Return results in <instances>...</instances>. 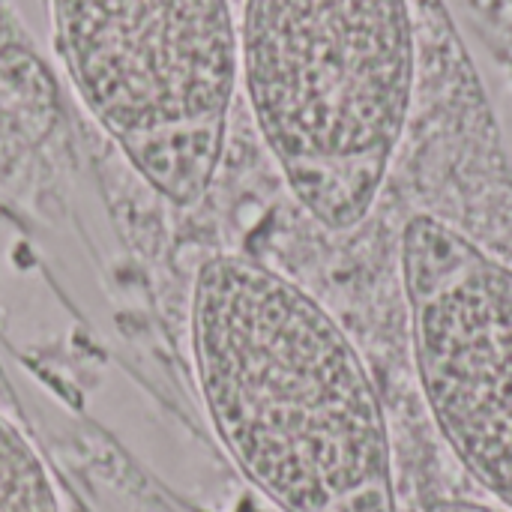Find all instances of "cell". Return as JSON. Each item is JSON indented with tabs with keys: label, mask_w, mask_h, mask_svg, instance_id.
I'll use <instances>...</instances> for the list:
<instances>
[{
	"label": "cell",
	"mask_w": 512,
	"mask_h": 512,
	"mask_svg": "<svg viewBox=\"0 0 512 512\" xmlns=\"http://www.w3.org/2000/svg\"><path fill=\"white\" fill-rule=\"evenodd\" d=\"M198 393L243 477L282 512H399L375 381L342 324L243 255L207 258L189 309Z\"/></svg>",
	"instance_id": "obj_1"
},
{
	"label": "cell",
	"mask_w": 512,
	"mask_h": 512,
	"mask_svg": "<svg viewBox=\"0 0 512 512\" xmlns=\"http://www.w3.org/2000/svg\"><path fill=\"white\" fill-rule=\"evenodd\" d=\"M237 33L249 108L288 189L327 231L357 228L411 114L408 0H246Z\"/></svg>",
	"instance_id": "obj_2"
},
{
	"label": "cell",
	"mask_w": 512,
	"mask_h": 512,
	"mask_svg": "<svg viewBox=\"0 0 512 512\" xmlns=\"http://www.w3.org/2000/svg\"><path fill=\"white\" fill-rule=\"evenodd\" d=\"M66 75L129 165L189 210L213 186L240 81L228 0H51Z\"/></svg>",
	"instance_id": "obj_3"
},
{
	"label": "cell",
	"mask_w": 512,
	"mask_h": 512,
	"mask_svg": "<svg viewBox=\"0 0 512 512\" xmlns=\"http://www.w3.org/2000/svg\"><path fill=\"white\" fill-rule=\"evenodd\" d=\"M402 285L429 414L474 483L512 512V267L459 228L414 216Z\"/></svg>",
	"instance_id": "obj_4"
},
{
	"label": "cell",
	"mask_w": 512,
	"mask_h": 512,
	"mask_svg": "<svg viewBox=\"0 0 512 512\" xmlns=\"http://www.w3.org/2000/svg\"><path fill=\"white\" fill-rule=\"evenodd\" d=\"M0 512H60L51 474L21 429L0 414Z\"/></svg>",
	"instance_id": "obj_5"
},
{
	"label": "cell",
	"mask_w": 512,
	"mask_h": 512,
	"mask_svg": "<svg viewBox=\"0 0 512 512\" xmlns=\"http://www.w3.org/2000/svg\"><path fill=\"white\" fill-rule=\"evenodd\" d=\"M429 512H507L495 504H480V501H438Z\"/></svg>",
	"instance_id": "obj_6"
}]
</instances>
